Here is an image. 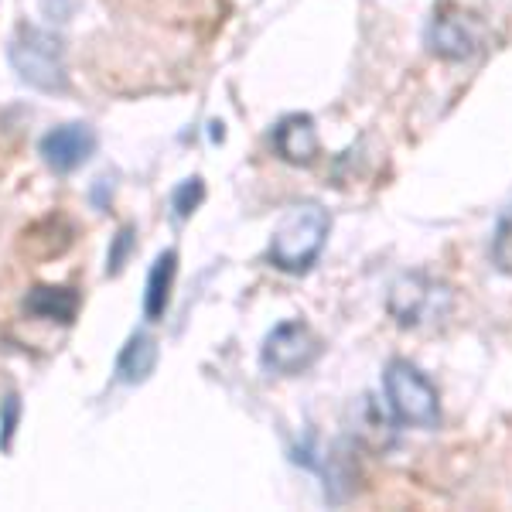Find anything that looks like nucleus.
Masks as SVG:
<instances>
[{
	"label": "nucleus",
	"instance_id": "nucleus-1",
	"mask_svg": "<svg viewBox=\"0 0 512 512\" xmlns=\"http://www.w3.org/2000/svg\"><path fill=\"white\" fill-rule=\"evenodd\" d=\"M328 239V212L321 205H294L277 222L270 239V260L287 274H304L318 260Z\"/></svg>",
	"mask_w": 512,
	"mask_h": 512
},
{
	"label": "nucleus",
	"instance_id": "nucleus-2",
	"mask_svg": "<svg viewBox=\"0 0 512 512\" xmlns=\"http://www.w3.org/2000/svg\"><path fill=\"white\" fill-rule=\"evenodd\" d=\"M386 403H390L393 417L407 427H437L441 420V403H437V390L431 379L420 373L417 366H410L407 359H396L386 366L383 376Z\"/></svg>",
	"mask_w": 512,
	"mask_h": 512
},
{
	"label": "nucleus",
	"instance_id": "nucleus-8",
	"mask_svg": "<svg viewBox=\"0 0 512 512\" xmlns=\"http://www.w3.org/2000/svg\"><path fill=\"white\" fill-rule=\"evenodd\" d=\"M274 144L280 151V158L291 164H311L318 158V130L315 120L308 113H294V117H284L280 127L274 130Z\"/></svg>",
	"mask_w": 512,
	"mask_h": 512
},
{
	"label": "nucleus",
	"instance_id": "nucleus-3",
	"mask_svg": "<svg viewBox=\"0 0 512 512\" xmlns=\"http://www.w3.org/2000/svg\"><path fill=\"white\" fill-rule=\"evenodd\" d=\"M11 65L14 72L35 89L62 93L65 89V48L62 38L41 28H21L11 41Z\"/></svg>",
	"mask_w": 512,
	"mask_h": 512
},
{
	"label": "nucleus",
	"instance_id": "nucleus-11",
	"mask_svg": "<svg viewBox=\"0 0 512 512\" xmlns=\"http://www.w3.org/2000/svg\"><path fill=\"white\" fill-rule=\"evenodd\" d=\"M175 270H178V253L168 250L154 260L151 277H147V294H144V315L151 321L164 318L171 301V284H175Z\"/></svg>",
	"mask_w": 512,
	"mask_h": 512
},
{
	"label": "nucleus",
	"instance_id": "nucleus-9",
	"mask_svg": "<svg viewBox=\"0 0 512 512\" xmlns=\"http://www.w3.org/2000/svg\"><path fill=\"white\" fill-rule=\"evenodd\" d=\"M24 311L45 321H59V325H72L79 315V294L72 287H48L38 284L24 297Z\"/></svg>",
	"mask_w": 512,
	"mask_h": 512
},
{
	"label": "nucleus",
	"instance_id": "nucleus-4",
	"mask_svg": "<svg viewBox=\"0 0 512 512\" xmlns=\"http://www.w3.org/2000/svg\"><path fill=\"white\" fill-rule=\"evenodd\" d=\"M321 355V338L304 321H284L263 342V366L280 376H297L311 369Z\"/></svg>",
	"mask_w": 512,
	"mask_h": 512
},
{
	"label": "nucleus",
	"instance_id": "nucleus-14",
	"mask_svg": "<svg viewBox=\"0 0 512 512\" xmlns=\"http://www.w3.org/2000/svg\"><path fill=\"white\" fill-rule=\"evenodd\" d=\"M18 417H21V400L11 393L4 400V417H0V451H11L14 431H18Z\"/></svg>",
	"mask_w": 512,
	"mask_h": 512
},
{
	"label": "nucleus",
	"instance_id": "nucleus-13",
	"mask_svg": "<svg viewBox=\"0 0 512 512\" xmlns=\"http://www.w3.org/2000/svg\"><path fill=\"white\" fill-rule=\"evenodd\" d=\"M202 198H205L202 178H188L185 185L175 188V198H171V205H175V216L178 219H188L198 209V205H202Z\"/></svg>",
	"mask_w": 512,
	"mask_h": 512
},
{
	"label": "nucleus",
	"instance_id": "nucleus-6",
	"mask_svg": "<svg viewBox=\"0 0 512 512\" xmlns=\"http://www.w3.org/2000/svg\"><path fill=\"white\" fill-rule=\"evenodd\" d=\"M96 151V130L86 123H62L41 137V158L52 171L69 175L79 164H86Z\"/></svg>",
	"mask_w": 512,
	"mask_h": 512
},
{
	"label": "nucleus",
	"instance_id": "nucleus-12",
	"mask_svg": "<svg viewBox=\"0 0 512 512\" xmlns=\"http://www.w3.org/2000/svg\"><path fill=\"white\" fill-rule=\"evenodd\" d=\"M492 263L499 274L512 277V209H506L499 216V226H495L492 236Z\"/></svg>",
	"mask_w": 512,
	"mask_h": 512
},
{
	"label": "nucleus",
	"instance_id": "nucleus-7",
	"mask_svg": "<svg viewBox=\"0 0 512 512\" xmlns=\"http://www.w3.org/2000/svg\"><path fill=\"white\" fill-rule=\"evenodd\" d=\"M431 52L444 55V59H468L478 45V31L468 14H437L431 24Z\"/></svg>",
	"mask_w": 512,
	"mask_h": 512
},
{
	"label": "nucleus",
	"instance_id": "nucleus-10",
	"mask_svg": "<svg viewBox=\"0 0 512 512\" xmlns=\"http://www.w3.org/2000/svg\"><path fill=\"white\" fill-rule=\"evenodd\" d=\"M154 366H158V342L147 332L130 335V342L123 345L117 359V373L123 383H144L154 373Z\"/></svg>",
	"mask_w": 512,
	"mask_h": 512
},
{
	"label": "nucleus",
	"instance_id": "nucleus-5",
	"mask_svg": "<svg viewBox=\"0 0 512 512\" xmlns=\"http://www.w3.org/2000/svg\"><path fill=\"white\" fill-rule=\"evenodd\" d=\"M451 308V291L427 277H400L390 291V311L400 325H424Z\"/></svg>",
	"mask_w": 512,
	"mask_h": 512
},
{
	"label": "nucleus",
	"instance_id": "nucleus-15",
	"mask_svg": "<svg viewBox=\"0 0 512 512\" xmlns=\"http://www.w3.org/2000/svg\"><path fill=\"white\" fill-rule=\"evenodd\" d=\"M130 250H134V229L130 226H123L117 239H113V246H110V260H106V274H120L123 270V263H127V256Z\"/></svg>",
	"mask_w": 512,
	"mask_h": 512
}]
</instances>
